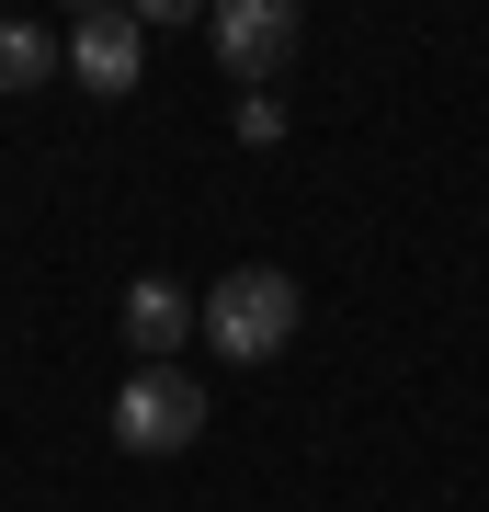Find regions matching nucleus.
I'll list each match as a JSON object with an SVG mask.
<instances>
[{
    "instance_id": "f257e3e1",
    "label": "nucleus",
    "mask_w": 489,
    "mask_h": 512,
    "mask_svg": "<svg viewBox=\"0 0 489 512\" xmlns=\"http://www.w3.org/2000/svg\"><path fill=\"white\" fill-rule=\"evenodd\" d=\"M296 319H308V296H296V274H273V262H239V274H217V296H205V342H217L228 365H273V353L296 342Z\"/></svg>"
},
{
    "instance_id": "f03ea898",
    "label": "nucleus",
    "mask_w": 489,
    "mask_h": 512,
    "mask_svg": "<svg viewBox=\"0 0 489 512\" xmlns=\"http://www.w3.org/2000/svg\"><path fill=\"white\" fill-rule=\"evenodd\" d=\"M194 433H205V387L182 365H137L114 387V444H126V456H182Z\"/></svg>"
},
{
    "instance_id": "7ed1b4c3",
    "label": "nucleus",
    "mask_w": 489,
    "mask_h": 512,
    "mask_svg": "<svg viewBox=\"0 0 489 512\" xmlns=\"http://www.w3.org/2000/svg\"><path fill=\"white\" fill-rule=\"evenodd\" d=\"M205 35H217V57L262 92V80L296 57V0H217V23H205Z\"/></svg>"
},
{
    "instance_id": "20e7f679",
    "label": "nucleus",
    "mask_w": 489,
    "mask_h": 512,
    "mask_svg": "<svg viewBox=\"0 0 489 512\" xmlns=\"http://www.w3.org/2000/svg\"><path fill=\"white\" fill-rule=\"evenodd\" d=\"M69 69H80L103 103L137 92V69H148V23H137V12H80V23H69Z\"/></svg>"
},
{
    "instance_id": "39448f33",
    "label": "nucleus",
    "mask_w": 489,
    "mask_h": 512,
    "mask_svg": "<svg viewBox=\"0 0 489 512\" xmlns=\"http://www.w3.org/2000/svg\"><path fill=\"white\" fill-rule=\"evenodd\" d=\"M194 330H205V308H194L182 285H160V274L126 285V353H137V365H182V342H194Z\"/></svg>"
},
{
    "instance_id": "423d86ee",
    "label": "nucleus",
    "mask_w": 489,
    "mask_h": 512,
    "mask_svg": "<svg viewBox=\"0 0 489 512\" xmlns=\"http://www.w3.org/2000/svg\"><path fill=\"white\" fill-rule=\"evenodd\" d=\"M57 57H69V46H57L46 23H0V92H46Z\"/></svg>"
},
{
    "instance_id": "0eeeda50",
    "label": "nucleus",
    "mask_w": 489,
    "mask_h": 512,
    "mask_svg": "<svg viewBox=\"0 0 489 512\" xmlns=\"http://www.w3.org/2000/svg\"><path fill=\"white\" fill-rule=\"evenodd\" d=\"M239 137H251V148H273V137H285V103H273V92H251V103H239Z\"/></svg>"
}]
</instances>
